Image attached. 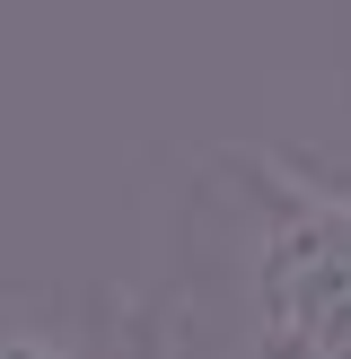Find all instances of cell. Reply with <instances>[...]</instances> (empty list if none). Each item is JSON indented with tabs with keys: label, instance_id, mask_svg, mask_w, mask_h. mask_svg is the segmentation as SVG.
<instances>
[{
	"label": "cell",
	"instance_id": "1",
	"mask_svg": "<svg viewBox=\"0 0 351 359\" xmlns=\"http://www.w3.org/2000/svg\"><path fill=\"white\" fill-rule=\"evenodd\" d=\"M140 359H351V184L255 149L211 158Z\"/></svg>",
	"mask_w": 351,
	"mask_h": 359
}]
</instances>
